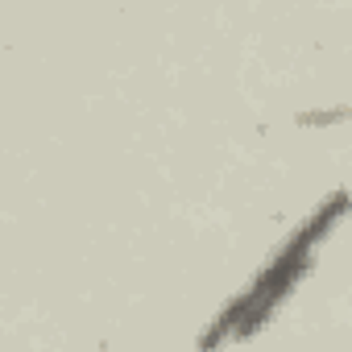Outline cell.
I'll use <instances>...</instances> for the list:
<instances>
[{
  "mask_svg": "<svg viewBox=\"0 0 352 352\" xmlns=\"http://www.w3.org/2000/svg\"><path fill=\"white\" fill-rule=\"evenodd\" d=\"M348 208H352V195L348 191H336V195H327L307 220H302V228H294L290 236H286V245L261 265V274L245 286V294L241 298H232L228 307H224V315L208 327V336H204V348L212 352V348H220V344H228V340H241V336H253L270 315H274V307L290 294V286L311 270V257H315V249L327 241V232L348 216Z\"/></svg>",
  "mask_w": 352,
  "mask_h": 352,
  "instance_id": "6da1fadb",
  "label": "cell"
}]
</instances>
